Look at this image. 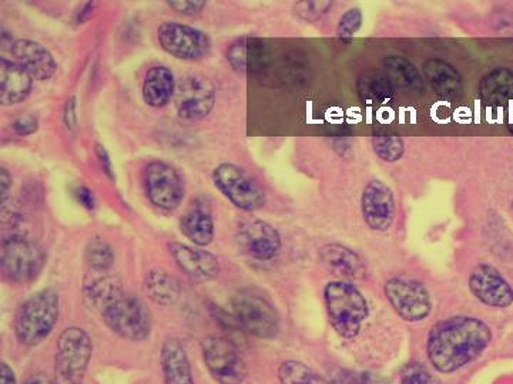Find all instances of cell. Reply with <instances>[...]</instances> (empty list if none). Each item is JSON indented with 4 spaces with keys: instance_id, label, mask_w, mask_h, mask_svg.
Returning <instances> with one entry per match:
<instances>
[{
    "instance_id": "obj_14",
    "label": "cell",
    "mask_w": 513,
    "mask_h": 384,
    "mask_svg": "<svg viewBox=\"0 0 513 384\" xmlns=\"http://www.w3.org/2000/svg\"><path fill=\"white\" fill-rule=\"evenodd\" d=\"M361 212L365 224L374 231H388L397 215L394 192L384 181L371 180L361 195Z\"/></svg>"
},
{
    "instance_id": "obj_10",
    "label": "cell",
    "mask_w": 513,
    "mask_h": 384,
    "mask_svg": "<svg viewBox=\"0 0 513 384\" xmlns=\"http://www.w3.org/2000/svg\"><path fill=\"white\" fill-rule=\"evenodd\" d=\"M384 293L399 318L407 322H421L432 311L431 295L417 279L395 276L385 282Z\"/></svg>"
},
{
    "instance_id": "obj_45",
    "label": "cell",
    "mask_w": 513,
    "mask_h": 384,
    "mask_svg": "<svg viewBox=\"0 0 513 384\" xmlns=\"http://www.w3.org/2000/svg\"><path fill=\"white\" fill-rule=\"evenodd\" d=\"M25 384H56V383H53L52 380H50L48 376L35 375V376L30 377L28 382H26Z\"/></svg>"
},
{
    "instance_id": "obj_32",
    "label": "cell",
    "mask_w": 513,
    "mask_h": 384,
    "mask_svg": "<svg viewBox=\"0 0 513 384\" xmlns=\"http://www.w3.org/2000/svg\"><path fill=\"white\" fill-rule=\"evenodd\" d=\"M278 377L281 384H323L310 367L295 360L283 363L278 370Z\"/></svg>"
},
{
    "instance_id": "obj_35",
    "label": "cell",
    "mask_w": 513,
    "mask_h": 384,
    "mask_svg": "<svg viewBox=\"0 0 513 384\" xmlns=\"http://www.w3.org/2000/svg\"><path fill=\"white\" fill-rule=\"evenodd\" d=\"M333 3L331 2H298L295 3L294 12L298 18L305 20V22H317L327 15L328 10L331 9Z\"/></svg>"
},
{
    "instance_id": "obj_18",
    "label": "cell",
    "mask_w": 513,
    "mask_h": 384,
    "mask_svg": "<svg viewBox=\"0 0 513 384\" xmlns=\"http://www.w3.org/2000/svg\"><path fill=\"white\" fill-rule=\"evenodd\" d=\"M227 60L237 73H261L270 64V46L257 37H241L228 47Z\"/></svg>"
},
{
    "instance_id": "obj_44",
    "label": "cell",
    "mask_w": 513,
    "mask_h": 384,
    "mask_svg": "<svg viewBox=\"0 0 513 384\" xmlns=\"http://www.w3.org/2000/svg\"><path fill=\"white\" fill-rule=\"evenodd\" d=\"M0 383L16 384L15 375L6 363H2V366H0Z\"/></svg>"
},
{
    "instance_id": "obj_21",
    "label": "cell",
    "mask_w": 513,
    "mask_h": 384,
    "mask_svg": "<svg viewBox=\"0 0 513 384\" xmlns=\"http://www.w3.org/2000/svg\"><path fill=\"white\" fill-rule=\"evenodd\" d=\"M177 83L174 73L166 66H154L144 76L142 96L144 103L153 109L169 106L176 94Z\"/></svg>"
},
{
    "instance_id": "obj_48",
    "label": "cell",
    "mask_w": 513,
    "mask_h": 384,
    "mask_svg": "<svg viewBox=\"0 0 513 384\" xmlns=\"http://www.w3.org/2000/svg\"><path fill=\"white\" fill-rule=\"evenodd\" d=\"M512 208H513V201H512Z\"/></svg>"
},
{
    "instance_id": "obj_16",
    "label": "cell",
    "mask_w": 513,
    "mask_h": 384,
    "mask_svg": "<svg viewBox=\"0 0 513 384\" xmlns=\"http://www.w3.org/2000/svg\"><path fill=\"white\" fill-rule=\"evenodd\" d=\"M468 285L472 295L486 306L502 309L513 303V288L495 266H476L469 276Z\"/></svg>"
},
{
    "instance_id": "obj_30",
    "label": "cell",
    "mask_w": 513,
    "mask_h": 384,
    "mask_svg": "<svg viewBox=\"0 0 513 384\" xmlns=\"http://www.w3.org/2000/svg\"><path fill=\"white\" fill-rule=\"evenodd\" d=\"M357 92L364 103H385L394 96V86L387 76L372 70L360 76Z\"/></svg>"
},
{
    "instance_id": "obj_7",
    "label": "cell",
    "mask_w": 513,
    "mask_h": 384,
    "mask_svg": "<svg viewBox=\"0 0 513 384\" xmlns=\"http://www.w3.org/2000/svg\"><path fill=\"white\" fill-rule=\"evenodd\" d=\"M143 187L150 204L162 211H176L186 197L183 175L166 161L154 160L146 165Z\"/></svg>"
},
{
    "instance_id": "obj_22",
    "label": "cell",
    "mask_w": 513,
    "mask_h": 384,
    "mask_svg": "<svg viewBox=\"0 0 513 384\" xmlns=\"http://www.w3.org/2000/svg\"><path fill=\"white\" fill-rule=\"evenodd\" d=\"M320 259L328 271L340 278L354 279L364 278L365 264L361 256L344 245L331 244L321 248Z\"/></svg>"
},
{
    "instance_id": "obj_47",
    "label": "cell",
    "mask_w": 513,
    "mask_h": 384,
    "mask_svg": "<svg viewBox=\"0 0 513 384\" xmlns=\"http://www.w3.org/2000/svg\"><path fill=\"white\" fill-rule=\"evenodd\" d=\"M512 130H513V121H512Z\"/></svg>"
},
{
    "instance_id": "obj_15",
    "label": "cell",
    "mask_w": 513,
    "mask_h": 384,
    "mask_svg": "<svg viewBox=\"0 0 513 384\" xmlns=\"http://www.w3.org/2000/svg\"><path fill=\"white\" fill-rule=\"evenodd\" d=\"M238 248L256 261L267 262L280 254L283 241L280 232L266 221L243 222L237 231Z\"/></svg>"
},
{
    "instance_id": "obj_2",
    "label": "cell",
    "mask_w": 513,
    "mask_h": 384,
    "mask_svg": "<svg viewBox=\"0 0 513 384\" xmlns=\"http://www.w3.org/2000/svg\"><path fill=\"white\" fill-rule=\"evenodd\" d=\"M328 318L335 332L344 339H355L370 315L368 302L350 282H330L324 289Z\"/></svg>"
},
{
    "instance_id": "obj_29",
    "label": "cell",
    "mask_w": 513,
    "mask_h": 384,
    "mask_svg": "<svg viewBox=\"0 0 513 384\" xmlns=\"http://www.w3.org/2000/svg\"><path fill=\"white\" fill-rule=\"evenodd\" d=\"M385 70L391 77H394L399 84L405 89L412 90V92H421L424 90V77L419 72L417 66L407 59V57L399 55H391L382 60Z\"/></svg>"
},
{
    "instance_id": "obj_23",
    "label": "cell",
    "mask_w": 513,
    "mask_h": 384,
    "mask_svg": "<svg viewBox=\"0 0 513 384\" xmlns=\"http://www.w3.org/2000/svg\"><path fill=\"white\" fill-rule=\"evenodd\" d=\"M424 76L432 90L444 99H454L462 93V76L447 60L429 59L424 64Z\"/></svg>"
},
{
    "instance_id": "obj_41",
    "label": "cell",
    "mask_w": 513,
    "mask_h": 384,
    "mask_svg": "<svg viewBox=\"0 0 513 384\" xmlns=\"http://www.w3.org/2000/svg\"><path fill=\"white\" fill-rule=\"evenodd\" d=\"M12 175L5 167L0 168V198H2V205L8 202L10 190H12Z\"/></svg>"
},
{
    "instance_id": "obj_9",
    "label": "cell",
    "mask_w": 513,
    "mask_h": 384,
    "mask_svg": "<svg viewBox=\"0 0 513 384\" xmlns=\"http://www.w3.org/2000/svg\"><path fill=\"white\" fill-rule=\"evenodd\" d=\"M234 316L241 329L261 339L276 338L280 319L267 299L250 291H240L231 299Z\"/></svg>"
},
{
    "instance_id": "obj_39",
    "label": "cell",
    "mask_w": 513,
    "mask_h": 384,
    "mask_svg": "<svg viewBox=\"0 0 513 384\" xmlns=\"http://www.w3.org/2000/svg\"><path fill=\"white\" fill-rule=\"evenodd\" d=\"M63 121L67 130L75 131L77 128V101L76 97L67 100L65 110H63Z\"/></svg>"
},
{
    "instance_id": "obj_12",
    "label": "cell",
    "mask_w": 513,
    "mask_h": 384,
    "mask_svg": "<svg viewBox=\"0 0 513 384\" xmlns=\"http://www.w3.org/2000/svg\"><path fill=\"white\" fill-rule=\"evenodd\" d=\"M157 42L164 52L187 62L204 59L211 50L209 35L184 23H162L157 29Z\"/></svg>"
},
{
    "instance_id": "obj_1",
    "label": "cell",
    "mask_w": 513,
    "mask_h": 384,
    "mask_svg": "<svg viewBox=\"0 0 513 384\" xmlns=\"http://www.w3.org/2000/svg\"><path fill=\"white\" fill-rule=\"evenodd\" d=\"M491 340V329L481 319L452 316L429 332L428 359L438 372L454 373L478 359Z\"/></svg>"
},
{
    "instance_id": "obj_42",
    "label": "cell",
    "mask_w": 513,
    "mask_h": 384,
    "mask_svg": "<svg viewBox=\"0 0 513 384\" xmlns=\"http://www.w3.org/2000/svg\"><path fill=\"white\" fill-rule=\"evenodd\" d=\"M77 201L87 208V210H95L96 208V197L92 190L86 187H77L75 190Z\"/></svg>"
},
{
    "instance_id": "obj_3",
    "label": "cell",
    "mask_w": 513,
    "mask_h": 384,
    "mask_svg": "<svg viewBox=\"0 0 513 384\" xmlns=\"http://www.w3.org/2000/svg\"><path fill=\"white\" fill-rule=\"evenodd\" d=\"M60 299L53 289H43L23 303L16 318V336L26 346L48 338L59 319Z\"/></svg>"
},
{
    "instance_id": "obj_26",
    "label": "cell",
    "mask_w": 513,
    "mask_h": 384,
    "mask_svg": "<svg viewBox=\"0 0 513 384\" xmlns=\"http://www.w3.org/2000/svg\"><path fill=\"white\" fill-rule=\"evenodd\" d=\"M90 281H86L85 301L90 308L103 313L110 303L116 301L123 295L122 285L114 276L106 275L105 272H96Z\"/></svg>"
},
{
    "instance_id": "obj_24",
    "label": "cell",
    "mask_w": 513,
    "mask_h": 384,
    "mask_svg": "<svg viewBox=\"0 0 513 384\" xmlns=\"http://www.w3.org/2000/svg\"><path fill=\"white\" fill-rule=\"evenodd\" d=\"M162 366L166 384H194L189 357L176 339H167L162 349Z\"/></svg>"
},
{
    "instance_id": "obj_5",
    "label": "cell",
    "mask_w": 513,
    "mask_h": 384,
    "mask_svg": "<svg viewBox=\"0 0 513 384\" xmlns=\"http://www.w3.org/2000/svg\"><path fill=\"white\" fill-rule=\"evenodd\" d=\"M92 340L85 330L72 326L57 340L56 384H82L92 357Z\"/></svg>"
},
{
    "instance_id": "obj_8",
    "label": "cell",
    "mask_w": 513,
    "mask_h": 384,
    "mask_svg": "<svg viewBox=\"0 0 513 384\" xmlns=\"http://www.w3.org/2000/svg\"><path fill=\"white\" fill-rule=\"evenodd\" d=\"M106 325L120 338L140 342L152 332V316L139 298L123 293L102 313Z\"/></svg>"
},
{
    "instance_id": "obj_38",
    "label": "cell",
    "mask_w": 513,
    "mask_h": 384,
    "mask_svg": "<svg viewBox=\"0 0 513 384\" xmlns=\"http://www.w3.org/2000/svg\"><path fill=\"white\" fill-rule=\"evenodd\" d=\"M10 127L18 136H32V134L39 130V120L33 114H25V116H20L18 119L13 120Z\"/></svg>"
},
{
    "instance_id": "obj_31",
    "label": "cell",
    "mask_w": 513,
    "mask_h": 384,
    "mask_svg": "<svg viewBox=\"0 0 513 384\" xmlns=\"http://www.w3.org/2000/svg\"><path fill=\"white\" fill-rule=\"evenodd\" d=\"M85 258L93 272H107L114 264V252L105 239L95 237L87 244Z\"/></svg>"
},
{
    "instance_id": "obj_33",
    "label": "cell",
    "mask_w": 513,
    "mask_h": 384,
    "mask_svg": "<svg viewBox=\"0 0 513 384\" xmlns=\"http://www.w3.org/2000/svg\"><path fill=\"white\" fill-rule=\"evenodd\" d=\"M372 150L385 163H397L404 157L405 143L399 136L372 137Z\"/></svg>"
},
{
    "instance_id": "obj_20",
    "label": "cell",
    "mask_w": 513,
    "mask_h": 384,
    "mask_svg": "<svg viewBox=\"0 0 513 384\" xmlns=\"http://www.w3.org/2000/svg\"><path fill=\"white\" fill-rule=\"evenodd\" d=\"M32 76L15 60L0 59V104L15 106L23 103L33 90Z\"/></svg>"
},
{
    "instance_id": "obj_4",
    "label": "cell",
    "mask_w": 513,
    "mask_h": 384,
    "mask_svg": "<svg viewBox=\"0 0 513 384\" xmlns=\"http://www.w3.org/2000/svg\"><path fill=\"white\" fill-rule=\"evenodd\" d=\"M46 264V254L40 245L23 235L3 238L0 265L3 274L16 284H28L38 278Z\"/></svg>"
},
{
    "instance_id": "obj_27",
    "label": "cell",
    "mask_w": 513,
    "mask_h": 384,
    "mask_svg": "<svg viewBox=\"0 0 513 384\" xmlns=\"http://www.w3.org/2000/svg\"><path fill=\"white\" fill-rule=\"evenodd\" d=\"M181 232L190 239L194 245L207 247L214 238V220L213 215L206 208H190L180 220Z\"/></svg>"
},
{
    "instance_id": "obj_13",
    "label": "cell",
    "mask_w": 513,
    "mask_h": 384,
    "mask_svg": "<svg viewBox=\"0 0 513 384\" xmlns=\"http://www.w3.org/2000/svg\"><path fill=\"white\" fill-rule=\"evenodd\" d=\"M203 359L211 376L220 384H241L247 367L236 346L226 338L207 336L201 342Z\"/></svg>"
},
{
    "instance_id": "obj_28",
    "label": "cell",
    "mask_w": 513,
    "mask_h": 384,
    "mask_svg": "<svg viewBox=\"0 0 513 384\" xmlns=\"http://www.w3.org/2000/svg\"><path fill=\"white\" fill-rule=\"evenodd\" d=\"M144 292L157 305L169 306L179 301L181 286L169 272L154 269L144 279Z\"/></svg>"
},
{
    "instance_id": "obj_43",
    "label": "cell",
    "mask_w": 513,
    "mask_h": 384,
    "mask_svg": "<svg viewBox=\"0 0 513 384\" xmlns=\"http://www.w3.org/2000/svg\"><path fill=\"white\" fill-rule=\"evenodd\" d=\"M95 6V2H87L79 9L75 18L77 25H82V23L86 22L87 18H89V16L92 15L93 10H95Z\"/></svg>"
},
{
    "instance_id": "obj_6",
    "label": "cell",
    "mask_w": 513,
    "mask_h": 384,
    "mask_svg": "<svg viewBox=\"0 0 513 384\" xmlns=\"http://www.w3.org/2000/svg\"><path fill=\"white\" fill-rule=\"evenodd\" d=\"M213 183L238 210L254 212L266 205V191L253 175L236 164L223 163L213 171Z\"/></svg>"
},
{
    "instance_id": "obj_25",
    "label": "cell",
    "mask_w": 513,
    "mask_h": 384,
    "mask_svg": "<svg viewBox=\"0 0 513 384\" xmlns=\"http://www.w3.org/2000/svg\"><path fill=\"white\" fill-rule=\"evenodd\" d=\"M479 97L491 106H501L513 99V70L496 67L478 86Z\"/></svg>"
},
{
    "instance_id": "obj_40",
    "label": "cell",
    "mask_w": 513,
    "mask_h": 384,
    "mask_svg": "<svg viewBox=\"0 0 513 384\" xmlns=\"http://www.w3.org/2000/svg\"><path fill=\"white\" fill-rule=\"evenodd\" d=\"M95 151L103 173H105L110 180H114L112 158H110L109 153H107L106 147L102 146V144H96Z\"/></svg>"
},
{
    "instance_id": "obj_37",
    "label": "cell",
    "mask_w": 513,
    "mask_h": 384,
    "mask_svg": "<svg viewBox=\"0 0 513 384\" xmlns=\"http://www.w3.org/2000/svg\"><path fill=\"white\" fill-rule=\"evenodd\" d=\"M206 5L207 3L203 0H171V2H167L169 8L183 16L199 15L206 8Z\"/></svg>"
},
{
    "instance_id": "obj_17",
    "label": "cell",
    "mask_w": 513,
    "mask_h": 384,
    "mask_svg": "<svg viewBox=\"0 0 513 384\" xmlns=\"http://www.w3.org/2000/svg\"><path fill=\"white\" fill-rule=\"evenodd\" d=\"M13 60L19 63L35 80L52 79L57 70L55 57L42 43L32 39H19L10 45Z\"/></svg>"
},
{
    "instance_id": "obj_34",
    "label": "cell",
    "mask_w": 513,
    "mask_h": 384,
    "mask_svg": "<svg viewBox=\"0 0 513 384\" xmlns=\"http://www.w3.org/2000/svg\"><path fill=\"white\" fill-rule=\"evenodd\" d=\"M364 23V13L360 8L348 9L344 15L341 16L337 23V36L342 40H351L352 37L357 35Z\"/></svg>"
},
{
    "instance_id": "obj_36",
    "label": "cell",
    "mask_w": 513,
    "mask_h": 384,
    "mask_svg": "<svg viewBox=\"0 0 513 384\" xmlns=\"http://www.w3.org/2000/svg\"><path fill=\"white\" fill-rule=\"evenodd\" d=\"M402 384H439L437 377L421 365V363H409L404 367L401 375Z\"/></svg>"
},
{
    "instance_id": "obj_46",
    "label": "cell",
    "mask_w": 513,
    "mask_h": 384,
    "mask_svg": "<svg viewBox=\"0 0 513 384\" xmlns=\"http://www.w3.org/2000/svg\"><path fill=\"white\" fill-rule=\"evenodd\" d=\"M360 384H387L380 377L364 375L361 377Z\"/></svg>"
},
{
    "instance_id": "obj_19",
    "label": "cell",
    "mask_w": 513,
    "mask_h": 384,
    "mask_svg": "<svg viewBox=\"0 0 513 384\" xmlns=\"http://www.w3.org/2000/svg\"><path fill=\"white\" fill-rule=\"evenodd\" d=\"M169 249L174 262L190 278L206 282L219 275V259L206 249L189 247L180 242H171Z\"/></svg>"
},
{
    "instance_id": "obj_11",
    "label": "cell",
    "mask_w": 513,
    "mask_h": 384,
    "mask_svg": "<svg viewBox=\"0 0 513 384\" xmlns=\"http://www.w3.org/2000/svg\"><path fill=\"white\" fill-rule=\"evenodd\" d=\"M216 89L214 84L203 74H187L177 83V116L186 123H197L206 119L216 106Z\"/></svg>"
}]
</instances>
